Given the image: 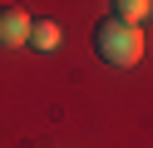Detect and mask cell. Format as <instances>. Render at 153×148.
I'll use <instances>...</instances> for the list:
<instances>
[{
    "label": "cell",
    "instance_id": "1",
    "mask_svg": "<svg viewBox=\"0 0 153 148\" xmlns=\"http://www.w3.org/2000/svg\"><path fill=\"white\" fill-rule=\"evenodd\" d=\"M94 49H99V59L104 64H119V69H128V64H138V54H143V35H138V25H123V20H99V30H94Z\"/></svg>",
    "mask_w": 153,
    "mask_h": 148
},
{
    "label": "cell",
    "instance_id": "2",
    "mask_svg": "<svg viewBox=\"0 0 153 148\" xmlns=\"http://www.w3.org/2000/svg\"><path fill=\"white\" fill-rule=\"evenodd\" d=\"M25 39H30V15L15 5H0V45L5 49H20Z\"/></svg>",
    "mask_w": 153,
    "mask_h": 148
},
{
    "label": "cell",
    "instance_id": "3",
    "mask_svg": "<svg viewBox=\"0 0 153 148\" xmlns=\"http://www.w3.org/2000/svg\"><path fill=\"white\" fill-rule=\"evenodd\" d=\"M30 49H40V54H50L54 45H59V25L54 20H30V39H25Z\"/></svg>",
    "mask_w": 153,
    "mask_h": 148
},
{
    "label": "cell",
    "instance_id": "4",
    "mask_svg": "<svg viewBox=\"0 0 153 148\" xmlns=\"http://www.w3.org/2000/svg\"><path fill=\"white\" fill-rule=\"evenodd\" d=\"M109 10H114V20H123V25H138V20L148 15L153 5H148V0H114Z\"/></svg>",
    "mask_w": 153,
    "mask_h": 148
}]
</instances>
